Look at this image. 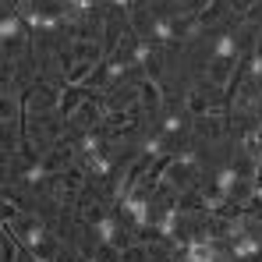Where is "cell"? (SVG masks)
<instances>
[{
  "label": "cell",
  "mask_w": 262,
  "mask_h": 262,
  "mask_svg": "<svg viewBox=\"0 0 262 262\" xmlns=\"http://www.w3.org/2000/svg\"><path fill=\"white\" fill-rule=\"evenodd\" d=\"M89 96H92V89H85V85H60V99H57V114L68 121L82 103H85Z\"/></svg>",
  "instance_id": "6da1fadb"
},
{
  "label": "cell",
  "mask_w": 262,
  "mask_h": 262,
  "mask_svg": "<svg viewBox=\"0 0 262 262\" xmlns=\"http://www.w3.org/2000/svg\"><path fill=\"white\" fill-rule=\"evenodd\" d=\"M241 21H245V25H252V29H262V0H255V4L241 14Z\"/></svg>",
  "instance_id": "7a4b0ae2"
},
{
  "label": "cell",
  "mask_w": 262,
  "mask_h": 262,
  "mask_svg": "<svg viewBox=\"0 0 262 262\" xmlns=\"http://www.w3.org/2000/svg\"><path fill=\"white\" fill-rule=\"evenodd\" d=\"M255 0H227V7H230V14H245L248 7H252Z\"/></svg>",
  "instance_id": "3957f363"
},
{
  "label": "cell",
  "mask_w": 262,
  "mask_h": 262,
  "mask_svg": "<svg viewBox=\"0 0 262 262\" xmlns=\"http://www.w3.org/2000/svg\"><path fill=\"white\" fill-rule=\"evenodd\" d=\"M252 114H255V121L262 124V92L255 96V103H252Z\"/></svg>",
  "instance_id": "277c9868"
}]
</instances>
